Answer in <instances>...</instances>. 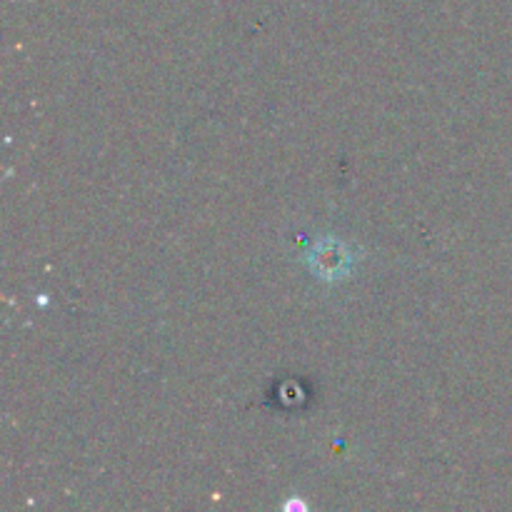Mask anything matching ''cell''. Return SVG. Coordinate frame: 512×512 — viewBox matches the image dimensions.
Here are the masks:
<instances>
[{
    "mask_svg": "<svg viewBox=\"0 0 512 512\" xmlns=\"http://www.w3.org/2000/svg\"><path fill=\"white\" fill-rule=\"evenodd\" d=\"M303 263L323 283H343L353 275L355 265H358V255H355V248L348 240L338 238V235H323L305 253Z\"/></svg>",
    "mask_w": 512,
    "mask_h": 512,
    "instance_id": "obj_1",
    "label": "cell"
}]
</instances>
